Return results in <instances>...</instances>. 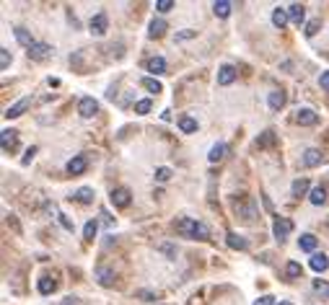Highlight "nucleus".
Masks as SVG:
<instances>
[{
	"mask_svg": "<svg viewBox=\"0 0 329 305\" xmlns=\"http://www.w3.org/2000/svg\"><path fill=\"white\" fill-rule=\"evenodd\" d=\"M321 29V18H314V21H309V24H306V36H316V31Z\"/></svg>",
	"mask_w": 329,
	"mask_h": 305,
	"instance_id": "35",
	"label": "nucleus"
},
{
	"mask_svg": "<svg viewBox=\"0 0 329 305\" xmlns=\"http://www.w3.org/2000/svg\"><path fill=\"white\" fill-rule=\"evenodd\" d=\"M169 179H171L169 168H156V181H169Z\"/></svg>",
	"mask_w": 329,
	"mask_h": 305,
	"instance_id": "40",
	"label": "nucleus"
},
{
	"mask_svg": "<svg viewBox=\"0 0 329 305\" xmlns=\"http://www.w3.org/2000/svg\"><path fill=\"white\" fill-rule=\"evenodd\" d=\"M145 68H148V73H163L166 70V60L163 57H150L145 62Z\"/></svg>",
	"mask_w": 329,
	"mask_h": 305,
	"instance_id": "22",
	"label": "nucleus"
},
{
	"mask_svg": "<svg viewBox=\"0 0 329 305\" xmlns=\"http://www.w3.org/2000/svg\"><path fill=\"white\" fill-rule=\"evenodd\" d=\"M226 243H228L231 248H238V251H244V248L249 246V243H246V238H241V235H238V233H233V230L226 235Z\"/></svg>",
	"mask_w": 329,
	"mask_h": 305,
	"instance_id": "16",
	"label": "nucleus"
},
{
	"mask_svg": "<svg viewBox=\"0 0 329 305\" xmlns=\"http://www.w3.org/2000/svg\"><path fill=\"white\" fill-rule=\"evenodd\" d=\"M291 230H293V223L288 220V217H277L275 225H272V233H275L277 241H282L285 235H291Z\"/></svg>",
	"mask_w": 329,
	"mask_h": 305,
	"instance_id": "9",
	"label": "nucleus"
},
{
	"mask_svg": "<svg viewBox=\"0 0 329 305\" xmlns=\"http://www.w3.org/2000/svg\"><path fill=\"white\" fill-rule=\"evenodd\" d=\"M236 80V70H233V65H223L221 70H218V83L221 85H231Z\"/></svg>",
	"mask_w": 329,
	"mask_h": 305,
	"instance_id": "13",
	"label": "nucleus"
},
{
	"mask_svg": "<svg viewBox=\"0 0 329 305\" xmlns=\"http://www.w3.org/2000/svg\"><path fill=\"white\" fill-rule=\"evenodd\" d=\"M86 168H89V161H86V156H75V158H70V163H68V173H70V176H80Z\"/></svg>",
	"mask_w": 329,
	"mask_h": 305,
	"instance_id": "12",
	"label": "nucleus"
},
{
	"mask_svg": "<svg viewBox=\"0 0 329 305\" xmlns=\"http://www.w3.org/2000/svg\"><path fill=\"white\" fill-rule=\"evenodd\" d=\"M106 26H109L106 13H96V16L91 18V34H94V36H104V34H106Z\"/></svg>",
	"mask_w": 329,
	"mask_h": 305,
	"instance_id": "10",
	"label": "nucleus"
},
{
	"mask_svg": "<svg viewBox=\"0 0 329 305\" xmlns=\"http://www.w3.org/2000/svg\"><path fill=\"white\" fill-rule=\"evenodd\" d=\"M0 145H3V152H11L18 147V132H13V129H3L0 132Z\"/></svg>",
	"mask_w": 329,
	"mask_h": 305,
	"instance_id": "5",
	"label": "nucleus"
},
{
	"mask_svg": "<svg viewBox=\"0 0 329 305\" xmlns=\"http://www.w3.org/2000/svg\"><path fill=\"white\" fill-rule=\"evenodd\" d=\"M50 55H52V47H50V44H45V41H34V44L29 47V57H31V60H36V62L47 60Z\"/></svg>",
	"mask_w": 329,
	"mask_h": 305,
	"instance_id": "6",
	"label": "nucleus"
},
{
	"mask_svg": "<svg viewBox=\"0 0 329 305\" xmlns=\"http://www.w3.org/2000/svg\"><path fill=\"white\" fill-rule=\"evenodd\" d=\"M254 305H275V297L272 295H262L259 300H254Z\"/></svg>",
	"mask_w": 329,
	"mask_h": 305,
	"instance_id": "43",
	"label": "nucleus"
},
{
	"mask_svg": "<svg viewBox=\"0 0 329 305\" xmlns=\"http://www.w3.org/2000/svg\"><path fill=\"white\" fill-rule=\"evenodd\" d=\"M309 264H311V269H314V272H324V269L329 267V259H326L324 253H314Z\"/></svg>",
	"mask_w": 329,
	"mask_h": 305,
	"instance_id": "25",
	"label": "nucleus"
},
{
	"mask_svg": "<svg viewBox=\"0 0 329 305\" xmlns=\"http://www.w3.org/2000/svg\"><path fill=\"white\" fill-rule=\"evenodd\" d=\"M321 163V150H316V147H309L303 152V166H309V168H316Z\"/></svg>",
	"mask_w": 329,
	"mask_h": 305,
	"instance_id": "14",
	"label": "nucleus"
},
{
	"mask_svg": "<svg viewBox=\"0 0 329 305\" xmlns=\"http://www.w3.org/2000/svg\"><path fill=\"white\" fill-rule=\"evenodd\" d=\"M109 199H112V205L117 207V210H125V207H130V191L125 189V186H119V189H112V194H109Z\"/></svg>",
	"mask_w": 329,
	"mask_h": 305,
	"instance_id": "4",
	"label": "nucleus"
},
{
	"mask_svg": "<svg viewBox=\"0 0 329 305\" xmlns=\"http://www.w3.org/2000/svg\"><path fill=\"white\" fill-rule=\"evenodd\" d=\"M288 16H291L293 24H298V26H301V21L306 18V8H303L301 3H293V6L288 8Z\"/></svg>",
	"mask_w": 329,
	"mask_h": 305,
	"instance_id": "21",
	"label": "nucleus"
},
{
	"mask_svg": "<svg viewBox=\"0 0 329 305\" xmlns=\"http://www.w3.org/2000/svg\"><path fill=\"white\" fill-rule=\"evenodd\" d=\"M8 65H11V52L8 49H0V68L8 70Z\"/></svg>",
	"mask_w": 329,
	"mask_h": 305,
	"instance_id": "38",
	"label": "nucleus"
},
{
	"mask_svg": "<svg viewBox=\"0 0 329 305\" xmlns=\"http://www.w3.org/2000/svg\"><path fill=\"white\" fill-rule=\"evenodd\" d=\"M267 104H270L272 112H280V109L285 106V93H282V91H272V93L267 96Z\"/></svg>",
	"mask_w": 329,
	"mask_h": 305,
	"instance_id": "17",
	"label": "nucleus"
},
{
	"mask_svg": "<svg viewBox=\"0 0 329 305\" xmlns=\"http://www.w3.org/2000/svg\"><path fill=\"white\" fill-rule=\"evenodd\" d=\"M314 290H316L319 295L329 297V282H324V279H314Z\"/></svg>",
	"mask_w": 329,
	"mask_h": 305,
	"instance_id": "36",
	"label": "nucleus"
},
{
	"mask_svg": "<svg viewBox=\"0 0 329 305\" xmlns=\"http://www.w3.org/2000/svg\"><path fill=\"white\" fill-rule=\"evenodd\" d=\"M96 112H99V104H96V98L86 96V98H80V101H78V114H80L83 119H91Z\"/></svg>",
	"mask_w": 329,
	"mask_h": 305,
	"instance_id": "3",
	"label": "nucleus"
},
{
	"mask_svg": "<svg viewBox=\"0 0 329 305\" xmlns=\"http://www.w3.org/2000/svg\"><path fill=\"white\" fill-rule=\"evenodd\" d=\"M270 145H275V132H272V129L262 132V137L257 140V147H270Z\"/></svg>",
	"mask_w": 329,
	"mask_h": 305,
	"instance_id": "32",
	"label": "nucleus"
},
{
	"mask_svg": "<svg viewBox=\"0 0 329 305\" xmlns=\"http://www.w3.org/2000/svg\"><path fill=\"white\" fill-rule=\"evenodd\" d=\"M140 83H143V88L150 91V93H161V91H163V85H161L156 78H143Z\"/></svg>",
	"mask_w": 329,
	"mask_h": 305,
	"instance_id": "29",
	"label": "nucleus"
},
{
	"mask_svg": "<svg viewBox=\"0 0 329 305\" xmlns=\"http://www.w3.org/2000/svg\"><path fill=\"white\" fill-rule=\"evenodd\" d=\"M62 305H78V297H65Z\"/></svg>",
	"mask_w": 329,
	"mask_h": 305,
	"instance_id": "49",
	"label": "nucleus"
},
{
	"mask_svg": "<svg viewBox=\"0 0 329 305\" xmlns=\"http://www.w3.org/2000/svg\"><path fill=\"white\" fill-rule=\"evenodd\" d=\"M291 21V16H288V11L285 8H275L272 11V24L277 26V29H285V24Z\"/></svg>",
	"mask_w": 329,
	"mask_h": 305,
	"instance_id": "19",
	"label": "nucleus"
},
{
	"mask_svg": "<svg viewBox=\"0 0 329 305\" xmlns=\"http://www.w3.org/2000/svg\"><path fill=\"white\" fill-rule=\"evenodd\" d=\"M34 156H36V147H29V150H26V156H24V161H21V163H24V166H29Z\"/></svg>",
	"mask_w": 329,
	"mask_h": 305,
	"instance_id": "44",
	"label": "nucleus"
},
{
	"mask_svg": "<svg viewBox=\"0 0 329 305\" xmlns=\"http://www.w3.org/2000/svg\"><path fill=\"white\" fill-rule=\"evenodd\" d=\"M213 13L218 18H228L231 16V3H228V0H215V3H213Z\"/></svg>",
	"mask_w": 329,
	"mask_h": 305,
	"instance_id": "18",
	"label": "nucleus"
},
{
	"mask_svg": "<svg viewBox=\"0 0 329 305\" xmlns=\"http://www.w3.org/2000/svg\"><path fill=\"white\" fill-rule=\"evenodd\" d=\"M6 223H8L16 233H21V225H18V220H16V215H6Z\"/></svg>",
	"mask_w": 329,
	"mask_h": 305,
	"instance_id": "42",
	"label": "nucleus"
},
{
	"mask_svg": "<svg viewBox=\"0 0 329 305\" xmlns=\"http://www.w3.org/2000/svg\"><path fill=\"white\" fill-rule=\"evenodd\" d=\"M57 217H60V223H62V228H65V230H73V223H70V220H68V217H65L62 212H60Z\"/></svg>",
	"mask_w": 329,
	"mask_h": 305,
	"instance_id": "46",
	"label": "nucleus"
},
{
	"mask_svg": "<svg viewBox=\"0 0 329 305\" xmlns=\"http://www.w3.org/2000/svg\"><path fill=\"white\" fill-rule=\"evenodd\" d=\"M233 212L244 223H254L257 220V202H254V197H249V194H236V197H233Z\"/></svg>",
	"mask_w": 329,
	"mask_h": 305,
	"instance_id": "2",
	"label": "nucleus"
},
{
	"mask_svg": "<svg viewBox=\"0 0 329 305\" xmlns=\"http://www.w3.org/2000/svg\"><path fill=\"white\" fill-rule=\"evenodd\" d=\"M138 297H143V300H148V302H153V300H156V295H153V292H148V290H138Z\"/></svg>",
	"mask_w": 329,
	"mask_h": 305,
	"instance_id": "45",
	"label": "nucleus"
},
{
	"mask_svg": "<svg viewBox=\"0 0 329 305\" xmlns=\"http://www.w3.org/2000/svg\"><path fill=\"white\" fill-rule=\"evenodd\" d=\"M179 129H182V132H197V119H192V117H182L179 119Z\"/></svg>",
	"mask_w": 329,
	"mask_h": 305,
	"instance_id": "30",
	"label": "nucleus"
},
{
	"mask_svg": "<svg viewBox=\"0 0 329 305\" xmlns=\"http://www.w3.org/2000/svg\"><path fill=\"white\" fill-rule=\"evenodd\" d=\"M296 122L301 127H314L319 122V114L314 112V109H298V112H296Z\"/></svg>",
	"mask_w": 329,
	"mask_h": 305,
	"instance_id": "7",
	"label": "nucleus"
},
{
	"mask_svg": "<svg viewBox=\"0 0 329 305\" xmlns=\"http://www.w3.org/2000/svg\"><path fill=\"white\" fill-rule=\"evenodd\" d=\"M319 83H321V88H326V91H329V70H326V73H321Z\"/></svg>",
	"mask_w": 329,
	"mask_h": 305,
	"instance_id": "48",
	"label": "nucleus"
},
{
	"mask_svg": "<svg viewBox=\"0 0 329 305\" xmlns=\"http://www.w3.org/2000/svg\"><path fill=\"white\" fill-rule=\"evenodd\" d=\"M158 251H163V253H169V256H177L174 246H169V243H161V246H158Z\"/></svg>",
	"mask_w": 329,
	"mask_h": 305,
	"instance_id": "47",
	"label": "nucleus"
},
{
	"mask_svg": "<svg viewBox=\"0 0 329 305\" xmlns=\"http://www.w3.org/2000/svg\"><path fill=\"white\" fill-rule=\"evenodd\" d=\"M29 104H31V98L26 96V98H21V101H16L13 106H8L6 109V119H16V117H21L29 109Z\"/></svg>",
	"mask_w": 329,
	"mask_h": 305,
	"instance_id": "11",
	"label": "nucleus"
},
{
	"mask_svg": "<svg viewBox=\"0 0 329 305\" xmlns=\"http://www.w3.org/2000/svg\"><path fill=\"white\" fill-rule=\"evenodd\" d=\"M301 264H298V261H288V267H285V274H288L291 279H296V277H301Z\"/></svg>",
	"mask_w": 329,
	"mask_h": 305,
	"instance_id": "34",
	"label": "nucleus"
},
{
	"mask_svg": "<svg viewBox=\"0 0 329 305\" xmlns=\"http://www.w3.org/2000/svg\"><path fill=\"white\" fill-rule=\"evenodd\" d=\"M194 36H197V31H192V29H184V31H179V34H177V39H179V41H184V39H194Z\"/></svg>",
	"mask_w": 329,
	"mask_h": 305,
	"instance_id": "41",
	"label": "nucleus"
},
{
	"mask_svg": "<svg viewBox=\"0 0 329 305\" xmlns=\"http://www.w3.org/2000/svg\"><path fill=\"white\" fill-rule=\"evenodd\" d=\"M114 277H117L114 269H109L106 264H99V267H96V279H99L101 287H112V285H114Z\"/></svg>",
	"mask_w": 329,
	"mask_h": 305,
	"instance_id": "8",
	"label": "nucleus"
},
{
	"mask_svg": "<svg viewBox=\"0 0 329 305\" xmlns=\"http://www.w3.org/2000/svg\"><path fill=\"white\" fill-rule=\"evenodd\" d=\"M36 287H39V292H42V295H52V292L57 290V282H55L52 277H42Z\"/></svg>",
	"mask_w": 329,
	"mask_h": 305,
	"instance_id": "20",
	"label": "nucleus"
},
{
	"mask_svg": "<svg viewBox=\"0 0 329 305\" xmlns=\"http://www.w3.org/2000/svg\"><path fill=\"white\" fill-rule=\"evenodd\" d=\"M174 228H177V233L184 235V238H197V241H208L210 238V228L200 220H192V217H179V220L174 223Z\"/></svg>",
	"mask_w": 329,
	"mask_h": 305,
	"instance_id": "1",
	"label": "nucleus"
},
{
	"mask_svg": "<svg viewBox=\"0 0 329 305\" xmlns=\"http://www.w3.org/2000/svg\"><path fill=\"white\" fill-rule=\"evenodd\" d=\"M96 230H99V223H96V220H89V223H86V228H83V238H86V241H94Z\"/></svg>",
	"mask_w": 329,
	"mask_h": 305,
	"instance_id": "33",
	"label": "nucleus"
},
{
	"mask_svg": "<svg viewBox=\"0 0 329 305\" xmlns=\"http://www.w3.org/2000/svg\"><path fill=\"white\" fill-rule=\"evenodd\" d=\"M275 305H291V302H275Z\"/></svg>",
	"mask_w": 329,
	"mask_h": 305,
	"instance_id": "50",
	"label": "nucleus"
},
{
	"mask_svg": "<svg viewBox=\"0 0 329 305\" xmlns=\"http://www.w3.org/2000/svg\"><path fill=\"white\" fill-rule=\"evenodd\" d=\"M75 199H78L80 205H91V202H94V189H91V186H80V189L75 191Z\"/></svg>",
	"mask_w": 329,
	"mask_h": 305,
	"instance_id": "24",
	"label": "nucleus"
},
{
	"mask_svg": "<svg viewBox=\"0 0 329 305\" xmlns=\"http://www.w3.org/2000/svg\"><path fill=\"white\" fill-rule=\"evenodd\" d=\"M309 199H311V205H316V207L324 205V202H326V189H324V186H314L311 194H309Z\"/></svg>",
	"mask_w": 329,
	"mask_h": 305,
	"instance_id": "26",
	"label": "nucleus"
},
{
	"mask_svg": "<svg viewBox=\"0 0 329 305\" xmlns=\"http://www.w3.org/2000/svg\"><path fill=\"white\" fill-rule=\"evenodd\" d=\"M150 106H153V104H150V98L138 101V104H135V114H148V112H150Z\"/></svg>",
	"mask_w": 329,
	"mask_h": 305,
	"instance_id": "37",
	"label": "nucleus"
},
{
	"mask_svg": "<svg viewBox=\"0 0 329 305\" xmlns=\"http://www.w3.org/2000/svg\"><path fill=\"white\" fill-rule=\"evenodd\" d=\"M291 191H293V197H303V194L309 191V179H296Z\"/></svg>",
	"mask_w": 329,
	"mask_h": 305,
	"instance_id": "28",
	"label": "nucleus"
},
{
	"mask_svg": "<svg viewBox=\"0 0 329 305\" xmlns=\"http://www.w3.org/2000/svg\"><path fill=\"white\" fill-rule=\"evenodd\" d=\"M16 39H18V44H24L26 49H29V47L34 44V39L29 36V31H26V29H21V26L16 29Z\"/></svg>",
	"mask_w": 329,
	"mask_h": 305,
	"instance_id": "31",
	"label": "nucleus"
},
{
	"mask_svg": "<svg viewBox=\"0 0 329 305\" xmlns=\"http://www.w3.org/2000/svg\"><path fill=\"white\" fill-rule=\"evenodd\" d=\"M298 246H301V251H314L316 248V235H311V233L301 235L298 238Z\"/></svg>",
	"mask_w": 329,
	"mask_h": 305,
	"instance_id": "27",
	"label": "nucleus"
},
{
	"mask_svg": "<svg viewBox=\"0 0 329 305\" xmlns=\"http://www.w3.org/2000/svg\"><path fill=\"white\" fill-rule=\"evenodd\" d=\"M226 150H228V147H226L223 142L213 145V147H210V152H208V161H210V163H218V161H221V158L226 156Z\"/></svg>",
	"mask_w": 329,
	"mask_h": 305,
	"instance_id": "23",
	"label": "nucleus"
},
{
	"mask_svg": "<svg viewBox=\"0 0 329 305\" xmlns=\"http://www.w3.org/2000/svg\"><path fill=\"white\" fill-rule=\"evenodd\" d=\"M171 8H174L171 0H158V3H156V11H158V13H169Z\"/></svg>",
	"mask_w": 329,
	"mask_h": 305,
	"instance_id": "39",
	"label": "nucleus"
},
{
	"mask_svg": "<svg viewBox=\"0 0 329 305\" xmlns=\"http://www.w3.org/2000/svg\"><path fill=\"white\" fill-rule=\"evenodd\" d=\"M166 34V21L163 18H153L150 21V31H148V36L150 39H161Z\"/></svg>",
	"mask_w": 329,
	"mask_h": 305,
	"instance_id": "15",
	"label": "nucleus"
}]
</instances>
